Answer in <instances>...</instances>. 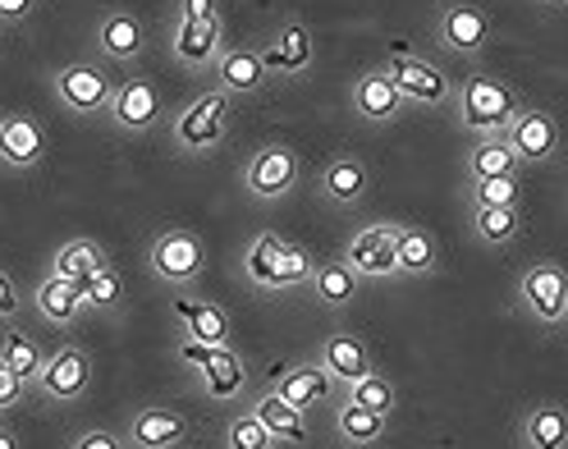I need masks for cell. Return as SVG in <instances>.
I'll return each instance as SVG.
<instances>
[{"mask_svg":"<svg viewBox=\"0 0 568 449\" xmlns=\"http://www.w3.org/2000/svg\"><path fill=\"white\" fill-rule=\"evenodd\" d=\"M28 303H32V313H38L47 326H55V330H74V326H79V317L88 313L79 285L60 280V275H42V285L32 289V298H28Z\"/></svg>","mask_w":568,"mask_h":449,"instance_id":"23","label":"cell"},{"mask_svg":"<svg viewBox=\"0 0 568 449\" xmlns=\"http://www.w3.org/2000/svg\"><path fill=\"white\" fill-rule=\"evenodd\" d=\"M253 412L266 422V431L275 436V445H307L312 440V427H307V412L294 408V404H284L271 386L253 399Z\"/></svg>","mask_w":568,"mask_h":449,"instance_id":"32","label":"cell"},{"mask_svg":"<svg viewBox=\"0 0 568 449\" xmlns=\"http://www.w3.org/2000/svg\"><path fill=\"white\" fill-rule=\"evenodd\" d=\"M202 371H206V395L211 399H230L239 386H243V363H239V354L234 349H211L206 354V363H202Z\"/></svg>","mask_w":568,"mask_h":449,"instance_id":"36","label":"cell"},{"mask_svg":"<svg viewBox=\"0 0 568 449\" xmlns=\"http://www.w3.org/2000/svg\"><path fill=\"white\" fill-rule=\"evenodd\" d=\"M225 47V19H170V55L189 74H211Z\"/></svg>","mask_w":568,"mask_h":449,"instance_id":"11","label":"cell"},{"mask_svg":"<svg viewBox=\"0 0 568 449\" xmlns=\"http://www.w3.org/2000/svg\"><path fill=\"white\" fill-rule=\"evenodd\" d=\"M92 376H97L92 354L83 349L79 339H64L55 354H47L38 381H32V395H38L42 404L69 408V404H79V399L92 390Z\"/></svg>","mask_w":568,"mask_h":449,"instance_id":"6","label":"cell"},{"mask_svg":"<svg viewBox=\"0 0 568 449\" xmlns=\"http://www.w3.org/2000/svg\"><path fill=\"white\" fill-rule=\"evenodd\" d=\"M280 262H284V234L262 229L253 244H247V253H243L247 285L262 289V294H280V289H284V271H280Z\"/></svg>","mask_w":568,"mask_h":449,"instance_id":"29","label":"cell"},{"mask_svg":"<svg viewBox=\"0 0 568 449\" xmlns=\"http://www.w3.org/2000/svg\"><path fill=\"white\" fill-rule=\"evenodd\" d=\"M395 234H399V221H372L348 238L339 257L348 262V271L358 275V280H395L399 275Z\"/></svg>","mask_w":568,"mask_h":449,"instance_id":"12","label":"cell"},{"mask_svg":"<svg viewBox=\"0 0 568 449\" xmlns=\"http://www.w3.org/2000/svg\"><path fill=\"white\" fill-rule=\"evenodd\" d=\"M344 399L363 404V408H372V412H385V418H395V408H399V386L389 381L385 371H367L358 386H348V390H344Z\"/></svg>","mask_w":568,"mask_h":449,"instance_id":"37","label":"cell"},{"mask_svg":"<svg viewBox=\"0 0 568 449\" xmlns=\"http://www.w3.org/2000/svg\"><path fill=\"white\" fill-rule=\"evenodd\" d=\"M546 6H555V10H559V6H568V0H546Z\"/></svg>","mask_w":568,"mask_h":449,"instance_id":"46","label":"cell"},{"mask_svg":"<svg viewBox=\"0 0 568 449\" xmlns=\"http://www.w3.org/2000/svg\"><path fill=\"white\" fill-rule=\"evenodd\" d=\"M105 266H111V253H105L97 238L83 234V238H64V244L51 253V271L47 275H60V280H69V285H83Z\"/></svg>","mask_w":568,"mask_h":449,"instance_id":"30","label":"cell"},{"mask_svg":"<svg viewBox=\"0 0 568 449\" xmlns=\"http://www.w3.org/2000/svg\"><path fill=\"white\" fill-rule=\"evenodd\" d=\"M358 285H363V280L348 271L344 257H316L312 280H307L312 298L322 303L326 313H344V307H353V298H358Z\"/></svg>","mask_w":568,"mask_h":449,"instance_id":"25","label":"cell"},{"mask_svg":"<svg viewBox=\"0 0 568 449\" xmlns=\"http://www.w3.org/2000/svg\"><path fill=\"white\" fill-rule=\"evenodd\" d=\"M454 106H458V124L473 137H500L514 115L523 111V96L514 83L490 79V74H473L454 88Z\"/></svg>","mask_w":568,"mask_h":449,"instance_id":"2","label":"cell"},{"mask_svg":"<svg viewBox=\"0 0 568 449\" xmlns=\"http://www.w3.org/2000/svg\"><path fill=\"white\" fill-rule=\"evenodd\" d=\"M83 294V307L97 317H124V303H129V280H124V271L111 262L105 271H97L92 280L79 285Z\"/></svg>","mask_w":568,"mask_h":449,"instance_id":"34","label":"cell"},{"mask_svg":"<svg viewBox=\"0 0 568 449\" xmlns=\"http://www.w3.org/2000/svg\"><path fill=\"white\" fill-rule=\"evenodd\" d=\"M115 74L105 69L101 60H74V64H60L51 74V96L64 115L74 120H97L111 111V96H115Z\"/></svg>","mask_w":568,"mask_h":449,"instance_id":"3","label":"cell"},{"mask_svg":"<svg viewBox=\"0 0 568 449\" xmlns=\"http://www.w3.org/2000/svg\"><path fill=\"white\" fill-rule=\"evenodd\" d=\"M69 449H129L124 431H111V427H88L69 440Z\"/></svg>","mask_w":568,"mask_h":449,"instance_id":"41","label":"cell"},{"mask_svg":"<svg viewBox=\"0 0 568 449\" xmlns=\"http://www.w3.org/2000/svg\"><path fill=\"white\" fill-rule=\"evenodd\" d=\"M518 313L546 330L568 322V271L559 262L541 257L518 275Z\"/></svg>","mask_w":568,"mask_h":449,"instance_id":"7","label":"cell"},{"mask_svg":"<svg viewBox=\"0 0 568 449\" xmlns=\"http://www.w3.org/2000/svg\"><path fill=\"white\" fill-rule=\"evenodd\" d=\"M165 92L156 79L148 74H133V79H120L115 83V96H111V111H105V120H111V129L129 133V137H148L165 124Z\"/></svg>","mask_w":568,"mask_h":449,"instance_id":"9","label":"cell"},{"mask_svg":"<svg viewBox=\"0 0 568 449\" xmlns=\"http://www.w3.org/2000/svg\"><path fill=\"white\" fill-rule=\"evenodd\" d=\"M395 262H399L404 280H426V275H436V271H440V244H436V234L422 229V225H404V221H399Z\"/></svg>","mask_w":568,"mask_h":449,"instance_id":"26","label":"cell"},{"mask_svg":"<svg viewBox=\"0 0 568 449\" xmlns=\"http://www.w3.org/2000/svg\"><path fill=\"white\" fill-rule=\"evenodd\" d=\"M230 120H234V101L225 92H216V88L197 92L193 101H184V106L165 120L170 152H180L189 161L221 152L225 137H230Z\"/></svg>","mask_w":568,"mask_h":449,"instance_id":"1","label":"cell"},{"mask_svg":"<svg viewBox=\"0 0 568 449\" xmlns=\"http://www.w3.org/2000/svg\"><path fill=\"white\" fill-rule=\"evenodd\" d=\"M0 449H23V440H19V431L0 418Z\"/></svg>","mask_w":568,"mask_h":449,"instance_id":"45","label":"cell"},{"mask_svg":"<svg viewBox=\"0 0 568 449\" xmlns=\"http://www.w3.org/2000/svg\"><path fill=\"white\" fill-rule=\"evenodd\" d=\"M28 381H23V376H14L6 363H0V418H6V412H14L23 399H28Z\"/></svg>","mask_w":568,"mask_h":449,"instance_id":"42","label":"cell"},{"mask_svg":"<svg viewBox=\"0 0 568 449\" xmlns=\"http://www.w3.org/2000/svg\"><path fill=\"white\" fill-rule=\"evenodd\" d=\"M468 206H523V175L468 184Z\"/></svg>","mask_w":568,"mask_h":449,"instance_id":"39","label":"cell"},{"mask_svg":"<svg viewBox=\"0 0 568 449\" xmlns=\"http://www.w3.org/2000/svg\"><path fill=\"white\" fill-rule=\"evenodd\" d=\"M500 175H523V161L505 143V133L500 137H473V147L464 156V180L477 184V180H500Z\"/></svg>","mask_w":568,"mask_h":449,"instance_id":"33","label":"cell"},{"mask_svg":"<svg viewBox=\"0 0 568 449\" xmlns=\"http://www.w3.org/2000/svg\"><path fill=\"white\" fill-rule=\"evenodd\" d=\"M174 19H221V0H174Z\"/></svg>","mask_w":568,"mask_h":449,"instance_id":"44","label":"cell"},{"mask_svg":"<svg viewBox=\"0 0 568 449\" xmlns=\"http://www.w3.org/2000/svg\"><path fill=\"white\" fill-rule=\"evenodd\" d=\"M174 313H180L189 339L206 344V349H230L234 326H230V313H225L221 303H189V298H174Z\"/></svg>","mask_w":568,"mask_h":449,"instance_id":"28","label":"cell"},{"mask_svg":"<svg viewBox=\"0 0 568 449\" xmlns=\"http://www.w3.org/2000/svg\"><path fill=\"white\" fill-rule=\"evenodd\" d=\"M468 225L473 238L490 253H505L509 244L523 238V206H468Z\"/></svg>","mask_w":568,"mask_h":449,"instance_id":"27","label":"cell"},{"mask_svg":"<svg viewBox=\"0 0 568 449\" xmlns=\"http://www.w3.org/2000/svg\"><path fill=\"white\" fill-rule=\"evenodd\" d=\"M316 188H322V202L335 206V212H353L367 193H372V165L353 152H335L322 175H316Z\"/></svg>","mask_w":568,"mask_h":449,"instance_id":"19","label":"cell"},{"mask_svg":"<svg viewBox=\"0 0 568 449\" xmlns=\"http://www.w3.org/2000/svg\"><path fill=\"white\" fill-rule=\"evenodd\" d=\"M42 10V0H0V23L6 28H23L32 23V14Z\"/></svg>","mask_w":568,"mask_h":449,"instance_id":"43","label":"cell"},{"mask_svg":"<svg viewBox=\"0 0 568 449\" xmlns=\"http://www.w3.org/2000/svg\"><path fill=\"white\" fill-rule=\"evenodd\" d=\"M316 363H322V371L335 381V390L358 386L367 371H376V354L358 330H331L322 339V349H316Z\"/></svg>","mask_w":568,"mask_h":449,"instance_id":"18","label":"cell"},{"mask_svg":"<svg viewBox=\"0 0 568 449\" xmlns=\"http://www.w3.org/2000/svg\"><path fill=\"white\" fill-rule=\"evenodd\" d=\"M0 28H6V23H0Z\"/></svg>","mask_w":568,"mask_h":449,"instance_id":"48","label":"cell"},{"mask_svg":"<svg viewBox=\"0 0 568 449\" xmlns=\"http://www.w3.org/2000/svg\"><path fill=\"white\" fill-rule=\"evenodd\" d=\"M505 143L514 147V156L523 165H550L564 147V129L546 106H523L514 115V124L505 129Z\"/></svg>","mask_w":568,"mask_h":449,"instance_id":"14","label":"cell"},{"mask_svg":"<svg viewBox=\"0 0 568 449\" xmlns=\"http://www.w3.org/2000/svg\"><path fill=\"white\" fill-rule=\"evenodd\" d=\"M348 106H353V115H358L363 124H376V129H381V124H399V120L408 115L404 92L385 79L381 64L363 69V74L348 83Z\"/></svg>","mask_w":568,"mask_h":449,"instance_id":"16","label":"cell"},{"mask_svg":"<svg viewBox=\"0 0 568 449\" xmlns=\"http://www.w3.org/2000/svg\"><path fill=\"white\" fill-rule=\"evenodd\" d=\"M0 120H6V111H0Z\"/></svg>","mask_w":568,"mask_h":449,"instance_id":"47","label":"cell"},{"mask_svg":"<svg viewBox=\"0 0 568 449\" xmlns=\"http://www.w3.org/2000/svg\"><path fill=\"white\" fill-rule=\"evenodd\" d=\"M381 69H385V79L404 92L408 106H449V101H454V88L458 83L445 74L440 64L422 60L413 51H389Z\"/></svg>","mask_w":568,"mask_h":449,"instance_id":"10","label":"cell"},{"mask_svg":"<svg viewBox=\"0 0 568 449\" xmlns=\"http://www.w3.org/2000/svg\"><path fill=\"white\" fill-rule=\"evenodd\" d=\"M436 47L445 55H458V60H481L486 47L495 42V19L473 6V0H445L436 10Z\"/></svg>","mask_w":568,"mask_h":449,"instance_id":"8","label":"cell"},{"mask_svg":"<svg viewBox=\"0 0 568 449\" xmlns=\"http://www.w3.org/2000/svg\"><path fill=\"white\" fill-rule=\"evenodd\" d=\"M266 83H271V74H266L262 51H257L253 42H234V47H225L221 60H216V69H211V88L225 92L230 101H239V96H257Z\"/></svg>","mask_w":568,"mask_h":449,"instance_id":"20","label":"cell"},{"mask_svg":"<svg viewBox=\"0 0 568 449\" xmlns=\"http://www.w3.org/2000/svg\"><path fill=\"white\" fill-rule=\"evenodd\" d=\"M92 47L101 51V60H111V64H138L142 55H148V23L124 6H111L92 28Z\"/></svg>","mask_w":568,"mask_h":449,"instance_id":"17","label":"cell"},{"mask_svg":"<svg viewBox=\"0 0 568 449\" xmlns=\"http://www.w3.org/2000/svg\"><path fill=\"white\" fill-rule=\"evenodd\" d=\"M0 363L32 386V381H38V371H42V363H47V354H42V344L32 335H23L19 326H6V330H0Z\"/></svg>","mask_w":568,"mask_h":449,"instance_id":"35","label":"cell"},{"mask_svg":"<svg viewBox=\"0 0 568 449\" xmlns=\"http://www.w3.org/2000/svg\"><path fill=\"white\" fill-rule=\"evenodd\" d=\"M51 152V133L38 115L28 111H6L0 120V170H10V175H28V170H38Z\"/></svg>","mask_w":568,"mask_h":449,"instance_id":"13","label":"cell"},{"mask_svg":"<svg viewBox=\"0 0 568 449\" xmlns=\"http://www.w3.org/2000/svg\"><path fill=\"white\" fill-rule=\"evenodd\" d=\"M389 422H395V418H385V412H372V408H363V404L344 399V404L335 408V440H339L344 449H372V445L385 440Z\"/></svg>","mask_w":568,"mask_h":449,"instance_id":"31","label":"cell"},{"mask_svg":"<svg viewBox=\"0 0 568 449\" xmlns=\"http://www.w3.org/2000/svg\"><path fill=\"white\" fill-rule=\"evenodd\" d=\"M257 51H262V64L271 79H303L316 64V38L303 19H284Z\"/></svg>","mask_w":568,"mask_h":449,"instance_id":"15","label":"cell"},{"mask_svg":"<svg viewBox=\"0 0 568 449\" xmlns=\"http://www.w3.org/2000/svg\"><path fill=\"white\" fill-rule=\"evenodd\" d=\"M239 180L257 206H280L303 180V156L290 143H262V147L247 152Z\"/></svg>","mask_w":568,"mask_h":449,"instance_id":"5","label":"cell"},{"mask_svg":"<svg viewBox=\"0 0 568 449\" xmlns=\"http://www.w3.org/2000/svg\"><path fill=\"white\" fill-rule=\"evenodd\" d=\"M518 445L523 449H568V408L559 399L531 404L518 418Z\"/></svg>","mask_w":568,"mask_h":449,"instance_id":"24","label":"cell"},{"mask_svg":"<svg viewBox=\"0 0 568 449\" xmlns=\"http://www.w3.org/2000/svg\"><path fill=\"white\" fill-rule=\"evenodd\" d=\"M148 271L174 294L193 289L206 275V244L202 234L189 225H165L152 244H148Z\"/></svg>","mask_w":568,"mask_h":449,"instance_id":"4","label":"cell"},{"mask_svg":"<svg viewBox=\"0 0 568 449\" xmlns=\"http://www.w3.org/2000/svg\"><path fill=\"white\" fill-rule=\"evenodd\" d=\"M271 390L284 399V404H294V408H316L331 390H335V381L322 371V363L316 358H303V363H290V367H275V376H271Z\"/></svg>","mask_w":568,"mask_h":449,"instance_id":"22","label":"cell"},{"mask_svg":"<svg viewBox=\"0 0 568 449\" xmlns=\"http://www.w3.org/2000/svg\"><path fill=\"white\" fill-rule=\"evenodd\" d=\"M225 449H280V445H275V436L266 431V422L257 418V412L243 408L225 422Z\"/></svg>","mask_w":568,"mask_h":449,"instance_id":"38","label":"cell"},{"mask_svg":"<svg viewBox=\"0 0 568 449\" xmlns=\"http://www.w3.org/2000/svg\"><path fill=\"white\" fill-rule=\"evenodd\" d=\"M189 418L180 408H161V404H148L138 408L129 427H124V440L129 449H184L189 445Z\"/></svg>","mask_w":568,"mask_h":449,"instance_id":"21","label":"cell"},{"mask_svg":"<svg viewBox=\"0 0 568 449\" xmlns=\"http://www.w3.org/2000/svg\"><path fill=\"white\" fill-rule=\"evenodd\" d=\"M23 289H19V280H14V275L6 271V266H0V326H14L19 317H23Z\"/></svg>","mask_w":568,"mask_h":449,"instance_id":"40","label":"cell"}]
</instances>
